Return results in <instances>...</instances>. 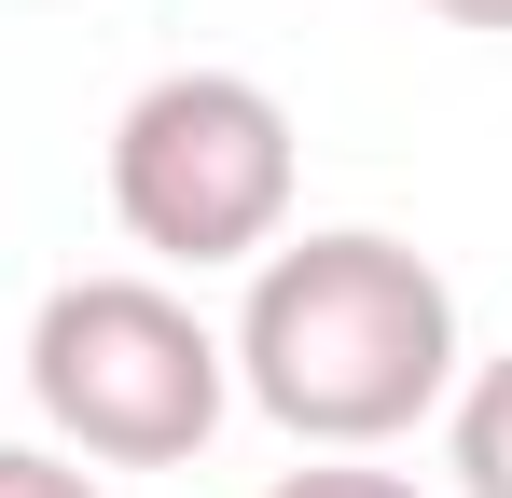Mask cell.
I'll use <instances>...</instances> for the list:
<instances>
[{"label":"cell","mask_w":512,"mask_h":498,"mask_svg":"<svg viewBox=\"0 0 512 498\" xmlns=\"http://www.w3.org/2000/svg\"><path fill=\"white\" fill-rule=\"evenodd\" d=\"M222 346H236V402L263 429H291L305 457H388L471 374V332H457L443 263L416 236H388V222L277 236L250 263Z\"/></svg>","instance_id":"obj_1"},{"label":"cell","mask_w":512,"mask_h":498,"mask_svg":"<svg viewBox=\"0 0 512 498\" xmlns=\"http://www.w3.org/2000/svg\"><path fill=\"white\" fill-rule=\"evenodd\" d=\"M14 374H28L42 429L84 471H180L236 415V346L167 277H70V291H42Z\"/></svg>","instance_id":"obj_2"},{"label":"cell","mask_w":512,"mask_h":498,"mask_svg":"<svg viewBox=\"0 0 512 498\" xmlns=\"http://www.w3.org/2000/svg\"><path fill=\"white\" fill-rule=\"evenodd\" d=\"M305 194V139L277 111V83L250 70H153L111 111V222L125 249H153V277H250L291 236Z\"/></svg>","instance_id":"obj_3"},{"label":"cell","mask_w":512,"mask_h":498,"mask_svg":"<svg viewBox=\"0 0 512 498\" xmlns=\"http://www.w3.org/2000/svg\"><path fill=\"white\" fill-rule=\"evenodd\" d=\"M443 471H457V498H512V346L457 374V402H443Z\"/></svg>","instance_id":"obj_4"},{"label":"cell","mask_w":512,"mask_h":498,"mask_svg":"<svg viewBox=\"0 0 512 498\" xmlns=\"http://www.w3.org/2000/svg\"><path fill=\"white\" fill-rule=\"evenodd\" d=\"M263 498H429L416 471H374V457H305V471H277Z\"/></svg>","instance_id":"obj_5"},{"label":"cell","mask_w":512,"mask_h":498,"mask_svg":"<svg viewBox=\"0 0 512 498\" xmlns=\"http://www.w3.org/2000/svg\"><path fill=\"white\" fill-rule=\"evenodd\" d=\"M0 498H111L70 443H0Z\"/></svg>","instance_id":"obj_6"},{"label":"cell","mask_w":512,"mask_h":498,"mask_svg":"<svg viewBox=\"0 0 512 498\" xmlns=\"http://www.w3.org/2000/svg\"><path fill=\"white\" fill-rule=\"evenodd\" d=\"M429 14H457V28H512V0H429Z\"/></svg>","instance_id":"obj_7"},{"label":"cell","mask_w":512,"mask_h":498,"mask_svg":"<svg viewBox=\"0 0 512 498\" xmlns=\"http://www.w3.org/2000/svg\"><path fill=\"white\" fill-rule=\"evenodd\" d=\"M0 374H14V346H0Z\"/></svg>","instance_id":"obj_8"}]
</instances>
